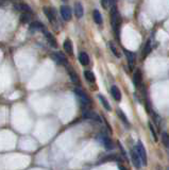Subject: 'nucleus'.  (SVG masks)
<instances>
[{"label":"nucleus","instance_id":"6","mask_svg":"<svg viewBox=\"0 0 169 170\" xmlns=\"http://www.w3.org/2000/svg\"><path fill=\"white\" fill-rule=\"evenodd\" d=\"M44 13H45V15L49 18V20H50L51 24H57V17H55L54 11H53L52 9L44 8Z\"/></svg>","mask_w":169,"mask_h":170},{"label":"nucleus","instance_id":"16","mask_svg":"<svg viewBox=\"0 0 169 170\" xmlns=\"http://www.w3.org/2000/svg\"><path fill=\"white\" fill-rule=\"evenodd\" d=\"M63 47H64V49H65V51L68 53V54H72V44L69 39H66V41L64 42Z\"/></svg>","mask_w":169,"mask_h":170},{"label":"nucleus","instance_id":"14","mask_svg":"<svg viewBox=\"0 0 169 170\" xmlns=\"http://www.w3.org/2000/svg\"><path fill=\"white\" fill-rule=\"evenodd\" d=\"M45 35H46V39H47V41H48V44H50V46L53 47V48H57V39H54V36H53L52 34H50L49 32H46V31H45Z\"/></svg>","mask_w":169,"mask_h":170},{"label":"nucleus","instance_id":"7","mask_svg":"<svg viewBox=\"0 0 169 170\" xmlns=\"http://www.w3.org/2000/svg\"><path fill=\"white\" fill-rule=\"evenodd\" d=\"M141 81H143V76H141V71L139 69H137L135 71L134 76H133V83H134L135 87H139Z\"/></svg>","mask_w":169,"mask_h":170},{"label":"nucleus","instance_id":"8","mask_svg":"<svg viewBox=\"0 0 169 170\" xmlns=\"http://www.w3.org/2000/svg\"><path fill=\"white\" fill-rule=\"evenodd\" d=\"M99 138H100L101 142L104 145V147H105L106 149H108V150L113 149V144H112V142H111V139L108 137V136L104 135V134H102V135L99 136Z\"/></svg>","mask_w":169,"mask_h":170},{"label":"nucleus","instance_id":"10","mask_svg":"<svg viewBox=\"0 0 169 170\" xmlns=\"http://www.w3.org/2000/svg\"><path fill=\"white\" fill-rule=\"evenodd\" d=\"M75 14L77 16V18H82L84 14V11H83V6L80 2H75Z\"/></svg>","mask_w":169,"mask_h":170},{"label":"nucleus","instance_id":"15","mask_svg":"<svg viewBox=\"0 0 169 170\" xmlns=\"http://www.w3.org/2000/svg\"><path fill=\"white\" fill-rule=\"evenodd\" d=\"M31 29L32 30H39V31H43V32H45V27H44L43 24H41V22L39 21H34L32 22V24H30Z\"/></svg>","mask_w":169,"mask_h":170},{"label":"nucleus","instance_id":"23","mask_svg":"<svg viewBox=\"0 0 169 170\" xmlns=\"http://www.w3.org/2000/svg\"><path fill=\"white\" fill-rule=\"evenodd\" d=\"M162 140H163V144L166 148H168V145H169V135L166 132H163L162 133Z\"/></svg>","mask_w":169,"mask_h":170},{"label":"nucleus","instance_id":"27","mask_svg":"<svg viewBox=\"0 0 169 170\" xmlns=\"http://www.w3.org/2000/svg\"><path fill=\"white\" fill-rule=\"evenodd\" d=\"M20 20L24 21V22H27V21L30 20V15H29V13H24L20 17Z\"/></svg>","mask_w":169,"mask_h":170},{"label":"nucleus","instance_id":"9","mask_svg":"<svg viewBox=\"0 0 169 170\" xmlns=\"http://www.w3.org/2000/svg\"><path fill=\"white\" fill-rule=\"evenodd\" d=\"M111 93H112V96L116 101H120L121 100V93L119 91V88L116 86V85H113L112 88H111Z\"/></svg>","mask_w":169,"mask_h":170},{"label":"nucleus","instance_id":"26","mask_svg":"<svg viewBox=\"0 0 169 170\" xmlns=\"http://www.w3.org/2000/svg\"><path fill=\"white\" fill-rule=\"evenodd\" d=\"M149 128H150V131H151V133H152V135H153V138H154V140H155V142H157V135H156V132H155L154 128H153V124H151V122H149Z\"/></svg>","mask_w":169,"mask_h":170},{"label":"nucleus","instance_id":"1","mask_svg":"<svg viewBox=\"0 0 169 170\" xmlns=\"http://www.w3.org/2000/svg\"><path fill=\"white\" fill-rule=\"evenodd\" d=\"M111 21H112V26H113V29H114L115 33L118 35V29H119V24H120V17H119L118 11H117L116 6H113L112 8V12H111Z\"/></svg>","mask_w":169,"mask_h":170},{"label":"nucleus","instance_id":"28","mask_svg":"<svg viewBox=\"0 0 169 170\" xmlns=\"http://www.w3.org/2000/svg\"><path fill=\"white\" fill-rule=\"evenodd\" d=\"M69 75H70V78H72V81L73 83H78V77H77V75H75V72L69 71Z\"/></svg>","mask_w":169,"mask_h":170},{"label":"nucleus","instance_id":"29","mask_svg":"<svg viewBox=\"0 0 169 170\" xmlns=\"http://www.w3.org/2000/svg\"><path fill=\"white\" fill-rule=\"evenodd\" d=\"M101 4L104 9L108 8V0H101Z\"/></svg>","mask_w":169,"mask_h":170},{"label":"nucleus","instance_id":"20","mask_svg":"<svg viewBox=\"0 0 169 170\" xmlns=\"http://www.w3.org/2000/svg\"><path fill=\"white\" fill-rule=\"evenodd\" d=\"M93 16H94V20H95V22H96L97 24H102V16H101V14H100L99 11L95 10Z\"/></svg>","mask_w":169,"mask_h":170},{"label":"nucleus","instance_id":"3","mask_svg":"<svg viewBox=\"0 0 169 170\" xmlns=\"http://www.w3.org/2000/svg\"><path fill=\"white\" fill-rule=\"evenodd\" d=\"M131 160H132V163H133V165H134V167L141 168L143 163H141V157H139L136 150H131Z\"/></svg>","mask_w":169,"mask_h":170},{"label":"nucleus","instance_id":"18","mask_svg":"<svg viewBox=\"0 0 169 170\" xmlns=\"http://www.w3.org/2000/svg\"><path fill=\"white\" fill-rule=\"evenodd\" d=\"M84 76H85L86 80H87L88 82H90V83H94V82L96 81V78H95V75L92 72V71L86 70L85 72H84Z\"/></svg>","mask_w":169,"mask_h":170},{"label":"nucleus","instance_id":"30","mask_svg":"<svg viewBox=\"0 0 169 170\" xmlns=\"http://www.w3.org/2000/svg\"><path fill=\"white\" fill-rule=\"evenodd\" d=\"M63 1H66V0H63Z\"/></svg>","mask_w":169,"mask_h":170},{"label":"nucleus","instance_id":"12","mask_svg":"<svg viewBox=\"0 0 169 170\" xmlns=\"http://www.w3.org/2000/svg\"><path fill=\"white\" fill-rule=\"evenodd\" d=\"M79 61L83 66H87L90 64V57H88L87 53L86 52H81L79 54Z\"/></svg>","mask_w":169,"mask_h":170},{"label":"nucleus","instance_id":"22","mask_svg":"<svg viewBox=\"0 0 169 170\" xmlns=\"http://www.w3.org/2000/svg\"><path fill=\"white\" fill-rule=\"evenodd\" d=\"M150 52H151V42L150 41H148L147 44L145 45V48H144V50H143V55L144 57H147Z\"/></svg>","mask_w":169,"mask_h":170},{"label":"nucleus","instance_id":"2","mask_svg":"<svg viewBox=\"0 0 169 170\" xmlns=\"http://www.w3.org/2000/svg\"><path fill=\"white\" fill-rule=\"evenodd\" d=\"M136 151H137V153H138L139 157H141V163L146 165V164H147V152H146L145 146H144L143 142H137Z\"/></svg>","mask_w":169,"mask_h":170},{"label":"nucleus","instance_id":"13","mask_svg":"<svg viewBox=\"0 0 169 170\" xmlns=\"http://www.w3.org/2000/svg\"><path fill=\"white\" fill-rule=\"evenodd\" d=\"M84 118H87V119H92V120H95V121H101V119H100L99 115H97L96 113H94V112H85L84 113Z\"/></svg>","mask_w":169,"mask_h":170},{"label":"nucleus","instance_id":"5","mask_svg":"<svg viewBox=\"0 0 169 170\" xmlns=\"http://www.w3.org/2000/svg\"><path fill=\"white\" fill-rule=\"evenodd\" d=\"M51 57H52V60L55 62L57 64H60V65H67V60H66V57H64L62 53H53L52 55H51Z\"/></svg>","mask_w":169,"mask_h":170},{"label":"nucleus","instance_id":"24","mask_svg":"<svg viewBox=\"0 0 169 170\" xmlns=\"http://www.w3.org/2000/svg\"><path fill=\"white\" fill-rule=\"evenodd\" d=\"M117 114H118V116L121 118V120L124 122V124H128V126H129V124H129V121H128V118H127V116L124 115L123 112H122L121 109H118V111H117Z\"/></svg>","mask_w":169,"mask_h":170},{"label":"nucleus","instance_id":"11","mask_svg":"<svg viewBox=\"0 0 169 170\" xmlns=\"http://www.w3.org/2000/svg\"><path fill=\"white\" fill-rule=\"evenodd\" d=\"M75 94L78 95V97L80 98V100H81V102L83 104H85L86 105V104L90 103V99H88L87 96H86L82 91H80V89H75Z\"/></svg>","mask_w":169,"mask_h":170},{"label":"nucleus","instance_id":"25","mask_svg":"<svg viewBox=\"0 0 169 170\" xmlns=\"http://www.w3.org/2000/svg\"><path fill=\"white\" fill-rule=\"evenodd\" d=\"M110 48H111V50H112L113 54H114L115 57H120V53L118 52V50H117V48L115 47V45L113 44V42H110Z\"/></svg>","mask_w":169,"mask_h":170},{"label":"nucleus","instance_id":"19","mask_svg":"<svg viewBox=\"0 0 169 170\" xmlns=\"http://www.w3.org/2000/svg\"><path fill=\"white\" fill-rule=\"evenodd\" d=\"M98 98H99V100L101 101V103H102V105L104 106V109H105L106 111H111V105H110V103H108V100H106L102 95H99L98 96Z\"/></svg>","mask_w":169,"mask_h":170},{"label":"nucleus","instance_id":"17","mask_svg":"<svg viewBox=\"0 0 169 170\" xmlns=\"http://www.w3.org/2000/svg\"><path fill=\"white\" fill-rule=\"evenodd\" d=\"M124 53H126L127 57H128V61H129V64H130V67L132 68L133 64H134V60H135L134 54H133V53L131 52V51H129V50H124Z\"/></svg>","mask_w":169,"mask_h":170},{"label":"nucleus","instance_id":"4","mask_svg":"<svg viewBox=\"0 0 169 170\" xmlns=\"http://www.w3.org/2000/svg\"><path fill=\"white\" fill-rule=\"evenodd\" d=\"M61 15L63 17L64 20L69 21L72 19V10L69 6H61Z\"/></svg>","mask_w":169,"mask_h":170},{"label":"nucleus","instance_id":"21","mask_svg":"<svg viewBox=\"0 0 169 170\" xmlns=\"http://www.w3.org/2000/svg\"><path fill=\"white\" fill-rule=\"evenodd\" d=\"M16 9L19 11H23L24 13H30L31 12V9L29 8L27 4L24 3H19V4H16Z\"/></svg>","mask_w":169,"mask_h":170}]
</instances>
